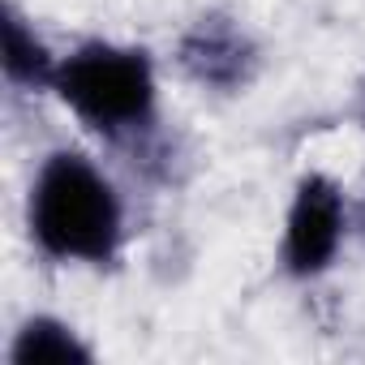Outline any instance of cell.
I'll return each mask as SVG.
<instances>
[{"label": "cell", "mask_w": 365, "mask_h": 365, "mask_svg": "<svg viewBox=\"0 0 365 365\" xmlns=\"http://www.w3.org/2000/svg\"><path fill=\"white\" fill-rule=\"evenodd\" d=\"M120 198L112 180L78 150H56L31 190V237L61 262H112L120 250Z\"/></svg>", "instance_id": "1"}, {"label": "cell", "mask_w": 365, "mask_h": 365, "mask_svg": "<svg viewBox=\"0 0 365 365\" xmlns=\"http://www.w3.org/2000/svg\"><path fill=\"white\" fill-rule=\"evenodd\" d=\"M52 91L95 133L125 138L155 120V69L146 52L86 43L61 61Z\"/></svg>", "instance_id": "2"}, {"label": "cell", "mask_w": 365, "mask_h": 365, "mask_svg": "<svg viewBox=\"0 0 365 365\" xmlns=\"http://www.w3.org/2000/svg\"><path fill=\"white\" fill-rule=\"evenodd\" d=\"M344 237V198L327 176H305L297 185L288 228H284V267L301 279L331 267Z\"/></svg>", "instance_id": "3"}, {"label": "cell", "mask_w": 365, "mask_h": 365, "mask_svg": "<svg viewBox=\"0 0 365 365\" xmlns=\"http://www.w3.org/2000/svg\"><path fill=\"white\" fill-rule=\"evenodd\" d=\"M180 65L185 73L211 91H241L254 78L258 52L250 35L228 18H202L185 39H180Z\"/></svg>", "instance_id": "4"}, {"label": "cell", "mask_w": 365, "mask_h": 365, "mask_svg": "<svg viewBox=\"0 0 365 365\" xmlns=\"http://www.w3.org/2000/svg\"><path fill=\"white\" fill-rule=\"evenodd\" d=\"M56 61L43 48V39L18 18V9H5V78L22 91H43L56 82Z\"/></svg>", "instance_id": "5"}, {"label": "cell", "mask_w": 365, "mask_h": 365, "mask_svg": "<svg viewBox=\"0 0 365 365\" xmlns=\"http://www.w3.org/2000/svg\"><path fill=\"white\" fill-rule=\"evenodd\" d=\"M18 365H35V361H91V348L73 335V327L56 322V318H31L9 352Z\"/></svg>", "instance_id": "6"}]
</instances>
